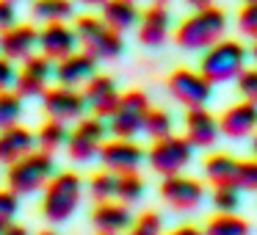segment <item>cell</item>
Instances as JSON below:
<instances>
[{"mask_svg": "<svg viewBox=\"0 0 257 235\" xmlns=\"http://www.w3.org/2000/svg\"><path fill=\"white\" fill-rule=\"evenodd\" d=\"M83 97L86 105L91 108V113L100 119H111L113 111H116L119 100H122V91L116 89V80L111 75H100L97 72L89 83L83 86Z\"/></svg>", "mask_w": 257, "mask_h": 235, "instance_id": "9a60e30c", "label": "cell"}, {"mask_svg": "<svg viewBox=\"0 0 257 235\" xmlns=\"http://www.w3.org/2000/svg\"><path fill=\"white\" fill-rule=\"evenodd\" d=\"M194 158V147L185 136H163V139H155L147 152V161H150L152 172H158L161 177H169V174H183V169L191 163Z\"/></svg>", "mask_w": 257, "mask_h": 235, "instance_id": "8992f818", "label": "cell"}, {"mask_svg": "<svg viewBox=\"0 0 257 235\" xmlns=\"http://www.w3.org/2000/svg\"><path fill=\"white\" fill-rule=\"evenodd\" d=\"M161 196L174 210H196L205 199V185L185 174H169L161 183Z\"/></svg>", "mask_w": 257, "mask_h": 235, "instance_id": "4fadbf2b", "label": "cell"}, {"mask_svg": "<svg viewBox=\"0 0 257 235\" xmlns=\"http://www.w3.org/2000/svg\"><path fill=\"white\" fill-rule=\"evenodd\" d=\"M14 83H17V67H14L12 58L0 56V91L14 89Z\"/></svg>", "mask_w": 257, "mask_h": 235, "instance_id": "74e56055", "label": "cell"}, {"mask_svg": "<svg viewBox=\"0 0 257 235\" xmlns=\"http://www.w3.org/2000/svg\"><path fill=\"white\" fill-rule=\"evenodd\" d=\"M39 235H56V232H50V229H45V232H39Z\"/></svg>", "mask_w": 257, "mask_h": 235, "instance_id": "7dc6e473", "label": "cell"}, {"mask_svg": "<svg viewBox=\"0 0 257 235\" xmlns=\"http://www.w3.org/2000/svg\"><path fill=\"white\" fill-rule=\"evenodd\" d=\"M83 196V183L75 172H58L50 177V183L45 185V196H42V213L47 221L58 224L67 221L80 205Z\"/></svg>", "mask_w": 257, "mask_h": 235, "instance_id": "277c9868", "label": "cell"}, {"mask_svg": "<svg viewBox=\"0 0 257 235\" xmlns=\"http://www.w3.org/2000/svg\"><path fill=\"white\" fill-rule=\"evenodd\" d=\"M183 128H185V139L191 141L194 150H207L218 141L221 136V128H218V116H213L207 111V105L202 108H188L183 119Z\"/></svg>", "mask_w": 257, "mask_h": 235, "instance_id": "2e32d148", "label": "cell"}, {"mask_svg": "<svg viewBox=\"0 0 257 235\" xmlns=\"http://www.w3.org/2000/svg\"><path fill=\"white\" fill-rule=\"evenodd\" d=\"M150 100H147L144 91L133 89V91H124L122 100H119L113 116L108 119V130H111L116 139H136V136L144 130V119L147 111H150Z\"/></svg>", "mask_w": 257, "mask_h": 235, "instance_id": "52a82bcc", "label": "cell"}, {"mask_svg": "<svg viewBox=\"0 0 257 235\" xmlns=\"http://www.w3.org/2000/svg\"><path fill=\"white\" fill-rule=\"evenodd\" d=\"M100 163L102 169L113 174H127V172H139V166L144 163L147 152L136 144L133 139H111L102 144L100 150Z\"/></svg>", "mask_w": 257, "mask_h": 235, "instance_id": "7c38bea8", "label": "cell"}, {"mask_svg": "<svg viewBox=\"0 0 257 235\" xmlns=\"http://www.w3.org/2000/svg\"><path fill=\"white\" fill-rule=\"evenodd\" d=\"M100 17L108 28L119 31V34H127L130 28H139L141 12L133 0H105L100 6Z\"/></svg>", "mask_w": 257, "mask_h": 235, "instance_id": "603a6c76", "label": "cell"}, {"mask_svg": "<svg viewBox=\"0 0 257 235\" xmlns=\"http://www.w3.org/2000/svg\"><path fill=\"white\" fill-rule=\"evenodd\" d=\"M20 116H23V97L14 89L0 91V130L20 125Z\"/></svg>", "mask_w": 257, "mask_h": 235, "instance_id": "83f0119b", "label": "cell"}, {"mask_svg": "<svg viewBox=\"0 0 257 235\" xmlns=\"http://www.w3.org/2000/svg\"><path fill=\"white\" fill-rule=\"evenodd\" d=\"M238 28L243 36H257V0H246L238 12Z\"/></svg>", "mask_w": 257, "mask_h": 235, "instance_id": "d590c367", "label": "cell"}, {"mask_svg": "<svg viewBox=\"0 0 257 235\" xmlns=\"http://www.w3.org/2000/svg\"><path fill=\"white\" fill-rule=\"evenodd\" d=\"M249 56L254 58V64H257V36H254V39H251V50H249Z\"/></svg>", "mask_w": 257, "mask_h": 235, "instance_id": "7bdbcfd3", "label": "cell"}, {"mask_svg": "<svg viewBox=\"0 0 257 235\" xmlns=\"http://www.w3.org/2000/svg\"><path fill=\"white\" fill-rule=\"evenodd\" d=\"M111 133L105 125V119L100 116H83L78 119L75 130H69V139H67V152L72 161L86 163L91 158L100 155L102 144H105V136Z\"/></svg>", "mask_w": 257, "mask_h": 235, "instance_id": "ba28073f", "label": "cell"}, {"mask_svg": "<svg viewBox=\"0 0 257 235\" xmlns=\"http://www.w3.org/2000/svg\"><path fill=\"white\" fill-rule=\"evenodd\" d=\"M127 235H163V218H161V213H155V210L141 213L139 218H133Z\"/></svg>", "mask_w": 257, "mask_h": 235, "instance_id": "1f68e13d", "label": "cell"}, {"mask_svg": "<svg viewBox=\"0 0 257 235\" xmlns=\"http://www.w3.org/2000/svg\"><path fill=\"white\" fill-rule=\"evenodd\" d=\"M246 58H249V50H246L238 39H221L202 53L199 72L205 75L213 86L229 83V80H238L240 75H243Z\"/></svg>", "mask_w": 257, "mask_h": 235, "instance_id": "7a4b0ae2", "label": "cell"}, {"mask_svg": "<svg viewBox=\"0 0 257 235\" xmlns=\"http://www.w3.org/2000/svg\"><path fill=\"white\" fill-rule=\"evenodd\" d=\"M116 177H119V174L108 172V169L91 174L89 191H91V196H94V202H108V199H113V196H116Z\"/></svg>", "mask_w": 257, "mask_h": 235, "instance_id": "4dcf8cb0", "label": "cell"}, {"mask_svg": "<svg viewBox=\"0 0 257 235\" xmlns=\"http://www.w3.org/2000/svg\"><path fill=\"white\" fill-rule=\"evenodd\" d=\"M53 172H56V163H53V155L45 150H34L25 158L14 161L6 172V185L9 191H14L17 196H28L36 194L39 188H45L50 183Z\"/></svg>", "mask_w": 257, "mask_h": 235, "instance_id": "3957f363", "label": "cell"}, {"mask_svg": "<svg viewBox=\"0 0 257 235\" xmlns=\"http://www.w3.org/2000/svg\"><path fill=\"white\" fill-rule=\"evenodd\" d=\"M31 14L39 23H67L75 14V3L72 0H34L31 3Z\"/></svg>", "mask_w": 257, "mask_h": 235, "instance_id": "d4e9b609", "label": "cell"}, {"mask_svg": "<svg viewBox=\"0 0 257 235\" xmlns=\"http://www.w3.org/2000/svg\"><path fill=\"white\" fill-rule=\"evenodd\" d=\"M91 224H94L97 232H111V235H119L124 229H130L133 218H130V210L127 205L122 202H97L94 210H91Z\"/></svg>", "mask_w": 257, "mask_h": 235, "instance_id": "44dd1931", "label": "cell"}, {"mask_svg": "<svg viewBox=\"0 0 257 235\" xmlns=\"http://www.w3.org/2000/svg\"><path fill=\"white\" fill-rule=\"evenodd\" d=\"M152 3H158V6H166V3H172V0H152Z\"/></svg>", "mask_w": 257, "mask_h": 235, "instance_id": "bcb514c9", "label": "cell"}, {"mask_svg": "<svg viewBox=\"0 0 257 235\" xmlns=\"http://www.w3.org/2000/svg\"><path fill=\"white\" fill-rule=\"evenodd\" d=\"M78 50V34L75 25L67 23H47L39 31V53L47 56L53 64H58L61 58L72 56Z\"/></svg>", "mask_w": 257, "mask_h": 235, "instance_id": "5bb4252c", "label": "cell"}, {"mask_svg": "<svg viewBox=\"0 0 257 235\" xmlns=\"http://www.w3.org/2000/svg\"><path fill=\"white\" fill-rule=\"evenodd\" d=\"M42 105H45V113L50 119H58V122H78L86 113V97L80 89H72V86H50V89L42 94Z\"/></svg>", "mask_w": 257, "mask_h": 235, "instance_id": "30bf717a", "label": "cell"}, {"mask_svg": "<svg viewBox=\"0 0 257 235\" xmlns=\"http://www.w3.org/2000/svg\"><path fill=\"white\" fill-rule=\"evenodd\" d=\"M80 3H83V6H102L105 0H80Z\"/></svg>", "mask_w": 257, "mask_h": 235, "instance_id": "ee69618b", "label": "cell"}, {"mask_svg": "<svg viewBox=\"0 0 257 235\" xmlns=\"http://www.w3.org/2000/svg\"><path fill=\"white\" fill-rule=\"evenodd\" d=\"M75 34H78V45L89 56H94L97 61H113L124 53L122 34L108 28L102 17H91V14L78 17L75 20Z\"/></svg>", "mask_w": 257, "mask_h": 235, "instance_id": "5b68a950", "label": "cell"}, {"mask_svg": "<svg viewBox=\"0 0 257 235\" xmlns=\"http://www.w3.org/2000/svg\"><path fill=\"white\" fill-rule=\"evenodd\" d=\"M172 128H174V119L169 111H163V108H150V111H147V119H144V133L147 136L163 139V136H172Z\"/></svg>", "mask_w": 257, "mask_h": 235, "instance_id": "f546056e", "label": "cell"}, {"mask_svg": "<svg viewBox=\"0 0 257 235\" xmlns=\"http://www.w3.org/2000/svg\"><path fill=\"white\" fill-rule=\"evenodd\" d=\"M14 3H17V0H14Z\"/></svg>", "mask_w": 257, "mask_h": 235, "instance_id": "681fc988", "label": "cell"}, {"mask_svg": "<svg viewBox=\"0 0 257 235\" xmlns=\"http://www.w3.org/2000/svg\"><path fill=\"white\" fill-rule=\"evenodd\" d=\"M205 235H249V221L235 213H218L202 229Z\"/></svg>", "mask_w": 257, "mask_h": 235, "instance_id": "4316f807", "label": "cell"}, {"mask_svg": "<svg viewBox=\"0 0 257 235\" xmlns=\"http://www.w3.org/2000/svg\"><path fill=\"white\" fill-rule=\"evenodd\" d=\"M133 3H136V0H133Z\"/></svg>", "mask_w": 257, "mask_h": 235, "instance_id": "f907efd6", "label": "cell"}, {"mask_svg": "<svg viewBox=\"0 0 257 235\" xmlns=\"http://www.w3.org/2000/svg\"><path fill=\"white\" fill-rule=\"evenodd\" d=\"M97 64L100 61H97L94 56H89L86 50H75L72 56L61 58V61L56 64V75H53V78L61 86L80 89V86H86L97 75Z\"/></svg>", "mask_w": 257, "mask_h": 235, "instance_id": "ac0fdd59", "label": "cell"}, {"mask_svg": "<svg viewBox=\"0 0 257 235\" xmlns=\"http://www.w3.org/2000/svg\"><path fill=\"white\" fill-rule=\"evenodd\" d=\"M36 150V136L31 133L23 125H14V128L0 130V163L12 166L14 161L25 158L28 152Z\"/></svg>", "mask_w": 257, "mask_h": 235, "instance_id": "7402d4cb", "label": "cell"}, {"mask_svg": "<svg viewBox=\"0 0 257 235\" xmlns=\"http://www.w3.org/2000/svg\"><path fill=\"white\" fill-rule=\"evenodd\" d=\"M67 139H69V130H67V125L58 122V119H47V122L39 128V133H36L39 150L50 152V155L56 150H61V147H67Z\"/></svg>", "mask_w": 257, "mask_h": 235, "instance_id": "484cf974", "label": "cell"}, {"mask_svg": "<svg viewBox=\"0 0 257 235\" xmlns=\"http://www.w3.org/2000/svg\"><path fill=\"white\" fill-rule=\"evenodd\" d=\"M235 166H238V161L227 152H213L202 161V172H205L207 183H213V188L216 185H232Z\"/></svg>", "mask_w": 257, "mask_h": 235, "instance_id": "cb8c5ba5", "label": "cell"}, {"mask_svg": "<svg viewBox=\"0 0 257 235\" xmlns=\"http://www.w3.org/2000/svg\"><path fill=\"white\" fill-rule=\"evenodd\" d=\"M97 235H111V232H97Z\"/></svg>", "mask_w": 257, "mask_h": 235, "instance_id": "c3c4849f", "label": "cell"}, {"mask_svg": "<svg viewBox=\"0 0 257 235\" xmlns=\"http://www.w3.org/2000/svg\"><path fill=\"white\" fill-rule=\"evenodd\" d=\"M240 205V191L235 185H216L213 188V207L218 213H235Z\"/></svg>", "mask_w": 257, "mask_h": 235, "instance_id": "d6a6232c", "label": "cell"}, {"mask_svg": "<svg viewBox=\"0 0 257 235\" xmlns=\"http://www.w3.org/2000/svg\"><path fill=\"white\" fill-rule=\"evenodd\" d=\"M141 194H144V180L139 177V172H127L116 177V199L122 205H130V202H139Z\"/></svg>", "mask_w": 257, "mask_h": 235, "instance_id": "f1b7e54d", "label": "cell"}, {"mask_svg": "<svg viewBox=\"0 0 257 235\" xmlns=\"http://www.w3.org/2000/svg\"><path fill=\"white\" fill-rule=\"evenodd\" d=\"M232 185L238 191H257V158L254 161H238Z\"/></svg>", "mask_w": 257, "mask_h": 235, "instance_id": "836d02e7", "label": "cell"}, {"mask_svg": "<svg viewBox=\"0 0 257 235\" xmlns=\"http://www.w3.org/2000/svg\"><path fill=\"white\" fill-rule=\"evenodd\" d=\"M139 42L144 47H161L169 39V31H172V14L166 6H158L152 3L147 12H141L139 20Z\"/></svg>", "mask_w": 257, "mask_h": 235, "instance_id": "ffe728a7", "label": "cell"}, {"mask_svg": "<svg viewBox=\"0 0 257 235\" xmlns=\"http://www.w3.org/2000/svg\"><path fill=\"white\" fill-rule=\"evenodd\" d=\"M169 235H205L199 227H191V224H183V227H177V229H172Z\"/></svg>", "mask_w": 257, "mask_h": 235, "instance_id": "ab89813d", "label": "cell"}, {"mask_svg": "<svg viewBox=\"0 0 257 235\" xmlns=\"http://www.w3.org/2000/svg\"><path fill=\"white\" fill-rule=\"evenodd\" d=\"M243 3H246V0H243Z\"/></svg>", "mask_w": 257, "mask_h": 235, "instance_id": "816d5d0a", "label": "cell"}, {"mask_svg": "<svg viewBox=\"0 0 257 235\" xmlns=\"http://www.w3.org/2000/svg\"><path fill=\"white\" fill-rule=\"evenodd\" d=\"M185 6H191V9H205V6H213V0H185Z\"/></svg>", "mask_w": 257, "mask_h": 235, "instance_id": "60d3db41", "label": "cell"}, {"mask_svg": "<svg viewBox=\"0 0 257 235\" xmlns=\"http://www.w3.org/2000/svg\"><path fill=\"white\" fill-rule=\"evenodd\" d=\"M166 86H169V94H172L185 111H188V108L207 105V100L213 97V83L199 72V69H188V67L174 69V72L169 75Z\"/></svg>", "mask_w": 257, "mask_h": 235, "instance_id": "9c48e42d", "label": "cell"}, {"mask_svg": "<svg viewBox=\"0 0 257 235\" xmlns=\"http://www.w3.org/2000/svg\"><path fill=\"white\" fill-rule=\"evenodd\" d=\"M17 25V3L14 0H0V34Z\"/></svg>", "mask_w": 257, "mask_h": 235, "instance_id": "f35d334b", "label": "cell"}, {"mask_svg": "<svg viewBox=\"0 0 257 235\" xmlns=\"http://www.w3.org/2000/svg\"><path fill=\"white\" fill-rule=\"evenodd\" d=\"M17 210H20V196L14 194V191L3 188V191H0V235L14 224Z\"/></svg>", "mask_w": 257, "mask_h": 235, "instance_id": "e575fe53", "label": "cell"}, {"mask_svg": "<svg viewBox=\"0 0 257 235\" xmlns=\"http://www.w3.org/2000/svg\"><path fill=\"white\" fill-rule=\"evenodd\" d=\"M235 83H238V91L243 94V100H249L257 105V67L243 69V75H240Z\"/></svg>", "mask_w": 257, "mask_h": 235, "instance_id": "8d00e7d4", "label": "cell"}, {"mask_svg": "<svg viewBox=\"0 0 257 235\" xmlns=\"http://www.w3.org/2000/svg\"><path fill=\"white\" fill-rule=\"evenodd\" d=\"M224 31H227V14L218 6H205L194 9L188 17L180 20V25L174 28V42L188 53H205L207 47L224 39Z\"/></svg>", "mask_w": 257, "mask_h": 235, "instance_id": "6da1fadb", "label": "cell"}, {"mask_svg": "<svg viewBox=\"0 0 257 235\" xmlns=\"http://www.w3.org/2000/svg\"><path fill=\"white\" fill-rule=\"evenodd\" d=\"M56 75V64L50 61L42 53H34L31 58H25L17 69V83H14V91L20 97H42L47 89H50V78Z\"/></svg>", "mask_w": 257, "mask_h": 235, "instance_id": "8fae6325", "label": "cell"}, {"mask_svg": "<svg viewBox=\"0 0 257 235\" xmlns=\"http://www.w3.org/2000/svg\"><path fill=\"white\" fill-rule=\"evenodd\" d=\"M39 47V31L28 23H17L14 28L0 34V56L12 58L14 64H23L25 58H31Z\"/></svg>", "mask_w": 257, "mask_h": 235, "instance_id": "e0dca14e", "label": "cell"}, {"mask_svg": "<svg viewBox=\"0 0 257 235\" xmlns=\"http://www.w3.org/2000/svg\"><path fill=\"white\" fill-rule=\"evenodd\" d=\"M218 128H221V136L227 139H246L257 130V105L249 100H240L235 105L224 108V113L218 116Z\"/></svg>", "mask_w": 257, "mask_h": 235, "instance_id": "d6986e66", "label": "cell"}, {"mask_svg": "<svg viewBox=\"0 0 257 235\" xmlns=\"http://www.w3.org/2000/svg\"><path fill=\"white\" fill-rule=\"evenodd\" d=\"M251 150H254V155H257V130L251 133Z\"/></svg>", "mask_w": 257, "mask_h": 235, "instance_id": "f6af8a7d", "label": "cell"}, {"mask_svg": "<svg viewBox=\"0 0 257 235\" xmlns=\"http://www.w3.org/2000/svg\"><path fill=\"white\" fill-rule=\"evenodd\" d=\"M3 235H31V232H28L25 227H20V224H12V227H9Z\"/></svg>", "mask_w": 257, "mask_h": 235, "instance_id": "b9f144b4", "label": "cell"}]
</instances>
